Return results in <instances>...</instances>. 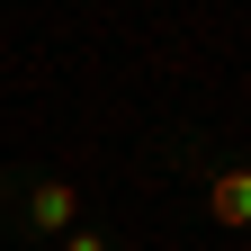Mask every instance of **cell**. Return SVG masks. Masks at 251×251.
Wrapping results in <instances>:
<instances>
[{
  "mask_svg": "<svg viewBox=\"0 0 251 251\" xmlns=\"http://www.w3.org/2000/svg\"><path fill=\"white\" fill-rule=\"evenodd\" d=\"M144 171L188 179V188H198V206H206V225L251 233V144L215 135V126H188V117H171L162 135H144Z\"/></svg>",
  "mask_w": 251,
  "mask_h": 251,
  "instance_id": "1",
  "label": "cell"
},
{
  "mask_svg": "<svg viewBox=\"0 0 251 251\" xmlns=\"http://www.w3.org/2000/svg\"><path fill=\"white\" fill-rule=\"evenodd\" d=\"M72 225H90V179L54 171V162H9L0 171V233L27 251H54Z\"/></svg>",
  "mask_w": 251,
  "mask_h": 251,
  "instance_id": "2",
  "label": "cell"
},
{
  "mask_svg": "<svg viewBox=\"0 0 251 251\" xmlns=\"http://www.w3.org/2000/svg\"><path fill=\"white\" fill-rule=\"evenodd\" d=\"M54 251H135V242H126V233H108L99 215H90V225H72V233L54 242Z\"/></svg>",
  "mask_w": 251,
  "mask_h": 251,
  "instance_id": "3",
  "label": "cell"
},
{
  "mask_svg": "<svg viewBox=\"0 0 251 251\" xmlns=\"http://www.w3.org/2000/svg\"><path fill=\"white\" fill-rule=\"evenodd\" d=\"M99 9H117V0H99Z\"/></svg>",
  "mask_w": 251,
  "mask_h": 251,
  "instance_id": "4",
  "label": "cell"
}]
</instances>
